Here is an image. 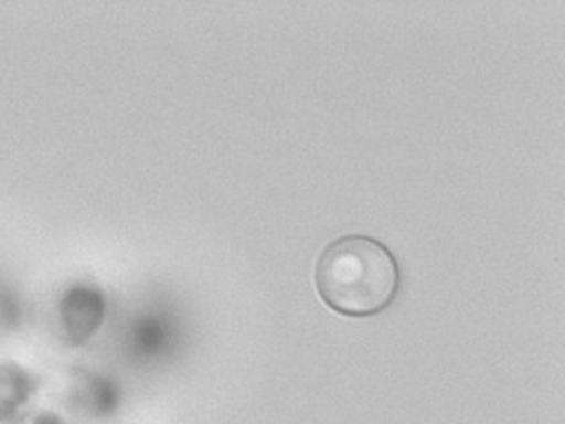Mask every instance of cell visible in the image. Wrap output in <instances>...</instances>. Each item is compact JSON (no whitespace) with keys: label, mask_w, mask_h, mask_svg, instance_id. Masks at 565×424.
I'll use <instances>...</instances> for the list:
<instances>
[{"label":"cell","mask_w":565,"mask_h":424,"mask_svg":"<svg viewBox=\"0 0 565 424\" xmlns=\"http://www.w3.org/2000/svg\"><path fill=\"white\" fill-rule=\"evenodd\" d=\"M398 262L386 245L350 234L330 242L316 265V287L327 307L345 317H375L395 301Z\"/></svg>","instance_id":"6da1fadb"},{"label":"cell","mask_w":565,"mask_h":424,"mask_svg":"<svg viewBox=\"0 0 565 424\" xmlns=\"http://www.w3.org/2000/svg\"><path fill=\"white\" fill-rule=\"evenodd\" d=\"M105 305L100 295L92 290H77L62 305V327L68 343H87L104 324Z\"/></svg>","instance_id":"7a4b0ae2"},{"label":"cell","mask_w":565,"mask_h":424,"mask_svg":"<svg viewBox=\"0 0 565 424\" xmlns=\"http://www.w3.org/2000/svg\"><path fill=\"white\" fill-rule=\"evenodd\" d=\"M38 384L24 368L0 364V424H14L32 413Z\"/></svg>","instance_id":"3957f363"},{"label":"cell","mask_w":565,"mask_h":424,"mask_svg":"<svg viewBox=\"0 0 565 424\" xmlns=\"http://www.w3.org/2000/svg\"><path fill=\"white\" fill-rule=\"evenodd\" d=\"M68 396L74 410L92 420H108L121 406L120 388L108 378L97 374L78 378Z\"/></svg>","instance_id":"277c9868"},{"label":"cell","mask_w":565,"mask_h":424,"mask_svg":"<svg viewBox=\"0 0 565 424\" xmlns=\"http://www.w3.org/2000/svg\"><path fill=\"white\" fill-rule=\"evenodd\" d=\"M28 424H68L67 420L62 416L58 411L54 410H38L32 411L28 417H25Z\"/></svg>","instance_id":"5b68a950"},{"label":"cell","mask_w":565,"mask_h":424,"mask_svg":"<svg viewBox=\"0 0 565 424\" xmlns=\"http://www.w3.org/2000/svg\"><path fill=\"white\" fill-rule=\"evenodd\" d=\"M14 424H28V423H25V420H22V421H19V423H14Z\"/></svg>","instance_id":"8992f818"}]
</instances>
